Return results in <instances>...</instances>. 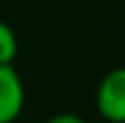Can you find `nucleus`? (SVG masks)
I'll use <instances>...</instances> for the list:
<instances>
[{
    "label": "nucleus",
    "instance_id": "f257e3e1",
    "mask_svg": "<svg viewBox=\"0 0 125 123\" xmlns=\"http://www.w3.org/2000/svg\"><path fill=\"white\" fill-rule=\"evenodd\" d=\"M95 105L104 121L125 123V67H116L102 77Z\"/></svg>",
    "mask_w": 125,
    "mask_h": 123
},
{
    "label": "nucleus",
    "instance_id": "f03ea898",
    "mask_svg": "<svg viewBox=\"0 0 125 123\" xmlns=\"http://www.w3.org/2000/svg\"><path fill=\"white\" fill-rule=\"evenodd\" d=\"M26 105V88L12 65H0V123H14Z\"/></svg>",
    "mask_w": 125,
    "mask_h": 123
},
{
    "label": "nucleus",
    "instance_id": "7ed1b4c3",
    "mask_svg": "<svg viewBox=\"0 0 125 123\" xmlns=\"http://www.w3.org/2000/svg\"><path fill=\"white\" fill-rule=\"evenodd\" d=\"M19 54V40L12 26L0 21V65H12Z\"/></svg>",
    "mask_w": 125,
    "mask_h": 123
},
{
    "label": "nucleus",
    "instance_id": "20e7f679",
    "mask_svg": "<svg viewBox=\"0 0 125 123\" xmlns=\"http://www.w3.org/2000/svg\"><path fill=\"white\" fill-rule=\"evenodd\" d=\"M44 123H86L81 119L79 114H70V112H65V114H56L51 116V119H46Z\"/></svg>",
    "mask_w": 125,
    "mask_h": 123
},
{
    "label": "nucleus",
    "instance_id": "39448f33",
    "mask_svg": "<svg viewBox=\"0 0 125 123\" xmlns=\"http://www.w3.org/2000/svg\"><path fill=\"white\" fill-rule=\"evenodd\" d=\"M14 123H16V121H14Z\"/></svg>",
    "mask_w": 125,
    "mask_h": 123
}]
</instances>
